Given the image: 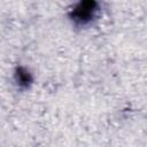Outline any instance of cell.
<instances>
[{"instance_id": "obj_1", "label": "cell", "mask_w": 147, "mask_h": 147, "mask_svg": "<svg viewBox=\"0 0 147 147\" xmlns=\"http://www.w3.org/2000/svg\"><path fill=\"white\" fill-rule=\"evenodd\" d=\"M96 8L98 3L94 1H82L74 7L70 16L76 23L86 24L94 17Z\"/></svg>"}, {"instance_id": "obj_2", "label": "cell", "mask_w": 147, "mask_h": 147, "mask_svg": "<svg viewBox=\"0 0 147 147\" xmlns=\"http://www.w3.org/2000/svg\"><path fill=\"white\" fill-rule=\"evenodd\" d=\"M15 76H16V80L20 84V86L28 87L32 82V77H31L30 72L28 70H25L24 68H18L16 70Z\"/></svg>"}]
</instances>
